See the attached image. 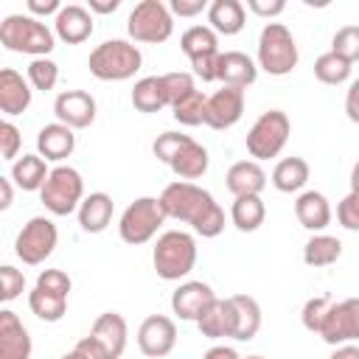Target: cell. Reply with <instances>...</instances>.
Here are the masks:
<instances>
[{
    "label": "cell",
    "mask_w": 359,
    "mask_h": 359,
    "mask_svg": "<svg viewBox=\"0 0 359 359\" xmlns=\"http://www.w3.org/2000/svg\"><path fill=\"white\" fill-rule=\"evenodd\" d=\"M59 11H62V3L59 0H28V14L36 17V20L39 17H48V14L56 17Z\"/></svg>",
    "instance_id": "51"
},
{
    "label": "cell",
    "mask_w": 359,
    "mask_h": 359,
    "mask_svg": "<svg viewBox=\"0 0 359 359\" xmlns=\"http://www.w3.org/2000/svg\"><path fill=\"white\" fill-rule=\"evenodd\" d=\"M244 115V90L238 87H222L213 95H208V115L205 123L216 132L233 129Z\"/></svg>",
    "instance_id": "15"
},
{
    "label": "cell",
    "mask_w": 359,
    "mask_h": 359,
    "mask_svg": "<svg viewBox=\"0 0 359 359\" xmlns=\"http://www.w3.org/2000/svg\"><path fill=\"white\" fill-rule=\"evenodd\" d=\"M328 306H331V297H328V294L309 297V300L303 303V311H300V323H303V328L311 331V334H320V325H323V317H325Z\"/></svg>",
    "instance_id": "42"
},
{
    "label": "cell",
    "mask_w": 359,
    "mask_h": 359,
    "mask_svg": "<svg viewBox=\"0 0 359 359\" xmlns=\"http://www.w3.org/2000/svg\"><path fill=\"white\" fill-rule=\"evenodd\" d=\"M300 62L297 42L283 22H266L258 34V59L255 65L269 76H289Z\"/></svg>",
    "instance_id": "5"
},
{
    "label": "cell",
    "mask_w": 359,
    "mask_h": 359,
    "mask_svg": "<svg viewBox=\"0 0 359 359\" xmlns=\"http://www.w3.org/2000/svg\"><path fill=\"white\" fill-rule=\"evenodd\" d=\"M331 50L348 59L351 65L359 62V25H342L331 36Z\"/></svg>",
    "instance_id": "40"
},
{
    "label": "cell",
    "mask_w": 359,
    "mask_h": 359,
    "mask_svg": "<svg viewBox=\"0 0 359 359\" xmlns=\"http://www.w3.org/2000/svg\"><path fill=\"white\" fill-rule=\"evenodd\" d=\"M171 115L177 123L182 126H199L205 123V115H208V95L202 90H194L188 93L185 98H180L174 107H171Z\"/></svg>",
    "instance_id": "37"
},
{
    "label": "cell",
    "mask_w": 359,
    "mask_h": 359,
    "mask_svg": "<svg viewBox=\"0 0 359 359\" xmlns=\"http://www.w3.org/2000/svg\"><path fill=\"white\" fill-rule=\"evenodd\" d=\"M126 34L132 42L160 45L174 34V14L163 0H140L126 20Z\"/></svg>",
    "instance_id": "8"
},
{
    "label": "cell",
    "mask_w": 359,
    "mask_h": 359,
    "mask_svg": "<svg viewBox=\"0 0 359 359\" xmlns=\"http://www.w3.org/2000/svg\"><path fill=\"white\" fill-rule=\"evenodd\" d=\"M56 241H59V230L53 219L31 216L14 238V255L28 266H39L45 264V258H50V252L56 250Z\"/></svg>",
    "instance_id": "10"
},
{
    "label": "cell",
    "mask_w": 359,
    "mask_h": 359,
    "mask_svg": "<svg viewBox=\"0 0 359 359\" xmlns=\"http://www.w3.org/2000/svg\"><path fill=\"white\" fill-rule=\"evenodd\" d=\"M328 359H359V345L356 342H348V345H337L331 351Z\"/></svg>",
    "instance_id": "55"
},
{
    "label": "cell",
    "mask_w": 359,
    "mask_h": 359,
    "mask_svg": "<svg viewBox=\"0 0 359 359\" xmlns=\"http://www.w3.org/2000/svg\"><path fill=\"white\" fill-rule=\"evenodd\" d=\"M112 213H115V202L109 194L104 191H93L84 196V202L79 205L76 216H79V224L84 233H104L112 222Z\"/></svg>",
    "instance_id": "25"
},
{
    "label": "cell",
    "mask_w": 359,
    "mask_h": 359,
    "mask_svg": "<svg viewBox=\"0 0 359 359\" xmlns=\"http://www.w3.org/2000/svg\"><path fill=\"white\" fill-rule=\"evenodd\" d=\"M351 191H359V160L351 168Z\"/></svg>",
    "instance_id": "56"
},
{
    "label": "cell",
    "mask_w": 359,
    "mask_h": 359,
    "mask_svg": "<svg viewBox=\"0 0 359 359\" xmlns=\"http://www.w3.org/2000/svg\"><path fill=\"white\" fill-rule=\"evenodd\" d=\"M247 22V8L241 0H213L208 8V25L222 36H236Z\"/></svg>",
    "instance_id": "26"
},
{
    "label": "cell",
    "mask_w": 359,
    "mask_h": 359,
    "mask_svg": "<svg viewBox=\"0 0 359 359\" xmlns=\"http://www.w3.org/2000/svg\"><path fill=\"white\" fill-rule=\"evenodd\" d=\"M216 300V292L210 283L205 280H185L180 283L174 292H171V311L180 317V320H188V323H196Z\"/></svg>",
    "instance_id": "14"
},
{
    "label": "cell",
    "mask_w": 359,
    "mask_h": 359,
    "mask_svg": "<svg viewBox=\"0 0 359 359\" xmlns=\"http://www.w3.org/2000/svg\"><path fill=\"white\" fill-rule=\"evenodd\" d=\"M25 79L31 81L34 90L48 93V90H53L56 81H59V65H56L53 59H48V56H42V59H31V65H28V76H25Z\"/></svg>",
    "instance_id": "38"
},
{
    "label": "cell",
    "mask_w": 359,
    "mask_h": 359,
    "mask_svg": "<svg viewBox=\"0 0 359 359\" xmlns=\"http://www.w3.org/2000/svg\"><path fill=\"white\" fill-rule=\"evenodd\" d=\"M342 255V241L328 233H314L303 247V264L306 266H331Z\"/></svg>",
    "instance_id": "34"
},
{
    "label": "cell",
    "mask_w": 359,
    "mask_h": 359,
    "mask_svg": "<svg viewBox=\"0 0 359 359\" xmlns=\"http://www.w3.org/2000/svg\"><path fill=\"white\" fill-rule=\"evenodd\" d=\"M34 286H39V289H45V292H50V294L67 297L70 289H73V280H70V275H67L65 269H42V272L36 275V283H34Z\"/></svg>",
    "instance_id": "44"
},
{
    "label": "cell",
    "mask_w": 359,
    "mask_h": 359,
    "mask_svg": "<svg viewBox=\"0 0 359 359\" xmlns=\"http://www.w3.org/2000/svg\"><path fill=\"white\" fill-rule=\"evenodd\" d=\"M168 8H171V14H177V17H196V14L208 11L210 3H208V0H171Z\"/></svg>",
    "instance_id": "49"
},
{
    "label": "cell",
    "mask_w": 359,
    "mask_h": 359,
    "mask_svg": "<svg viewBox=\"0 0 359 359\" xmlns=\"http://www.w3.org/2000/svg\"><path fill=\"white\" fill-rule=\"evenodd\" d=\"M345 115L351 123L359 126V79H353L348 84V93H345Z\"/></svg>",
    "instance_id": "50"
},
{
    "label": "cell",
    "mask_w": 359,
    "mask_h": 359,
    "mask_svg": "<svg viewBox=\"0 0 359 359\" xmlns=\"http://www.w3.org/2000/svg\"><path fill=\"white\" fill-rule=\"evenodd\" d=\"M258 79V65L241 50H222L219 56V81L222 87L247 90Z\"/></svg>",
    "instance_id": "21"
},
{
    "label": "cell",
    "mask_w": 359,
    "mask_h": 359,
    "mask_svg": "<svg viewBox=\"0 0 359 359\" xmlns=\"http://www.w3.org/2000/svg\"><path fill=\"white\" fill-rule=\"evenodd\" d=\"M31 98H34L31 81L22 79V73H17L14 67H3L0 70V112L6 118L22 115L31 107Z\"/></svg>",
    "instance_id": "18"
},
{
    "label": "cell",
    "mask_w": 359,
    "mask_h": 359,
    "mask_svg": "<svg viewBox=\"0 0 359 359\" xmlns=\"http://www.w3.org/2000/svg\"><path fill=\"white\" fill-rule=\"evenodd\" d=\"M208 165H210V154H208V149L202 146V143H196V140H191L174 160H171V171L180 177V180H185V182H191V180H199V177H205V171H208Z\"/></svg>",
    "instance_id": "31"
},
{
    "label": "cell",
    "mask_w": 359,
    "mask_h": 359,
    "mask_svg": "<svg viewBox=\"0 0 359 359\" xmlns=\"http://www.w3.org/2000/svg\"><path fill=\"white\" fill-rule=\"evenodd\" d=\"M180 48L188 56V62L202 59V56L222 53L219 50V34L210 25H191V28H185L182 36H180Z\"/></svg>",
    "instance_id": "32"
},
{
    "label": "cell",
    "mask_w": 359,
    "mask_h": 359,
    "mask_svg": "<svg viewBox=\"0 0 359 359\" xmlns=\"http://www.w3.org/2000/svg\"><path fill=\"white\" fill-rule=\"evenodd\" d=\"M73 149H76V132L59 121L45 123L36 132V154L45 157L48 163L62 165V160H67L73 154Z\"/></svg>",
    "instance_id": "19"
},
{
    "label": "cell",
    "mask_w": 359,
    "mask_h": 359,
    "mask_svg": "<svg viewBox=\"0 0 359 359\" xmlns=\"http://www.w3.org/2000/svg\"><path fill=\"white\" fill-rule=\"evenodd\" d=\"M191 140H194V137H191V135H182V132H163V135L154 137V143H151V154H154L160 163L171 165V160H174Z\"/></svg>",
    "instance_id": "39"
},
{
    "label": "cell",
    "mask_w": 359,
    "mask_h": 359,
    "mask_svg": "<svg viewBox=\"0 0 359 359\" xmlns=\"http://www.w3.org/2000/svg\"><path fill=\"white\" fill-rule=\"evenodd\" d=\"M309 174H311V168L303 157H283L272 168V185L280 194H303Z\"/></svg>",
    "instance_id": "28"
},
{
    "label": "cell",
    "mask_w": 359,
    "mask_h": 359,
    "mask_svg": "<svg viewBox=\"0 0 359 359\" xmlns=\"http://www.w3.org/2000/svg\"><path fill=\"white\" fill-rule=\"evenodd\" d=\"M14 199V188H11V177H0V210H8Z\"/></svg>",
    "instance_id": "54"
},
{
    "label": "cell",
    "mask_w": 359,
    "mask_h": 359,
    "mask_svg": "<svg viewBox=\"0 0 359 359\" xmlns=\"http://www.w3.org/2000/svg\"><path fill=\"white\" fill-rule=\"evenodd\" d=\"M202 359H241V356H238V351L230 348V345H213V348L205 351Z\"/></svg>",
    "instance_id": "52"
},
{
    "label": "cell",
    "mask_w": 359,
    "mask_h": 359,
    "mask_svg": "<svg viewBox=\"0 0 359 359\" xmlns=\"http://www.w3.org/2000/svg\"><path fill=\"white\" fill-rule=\"evenodd\" d=\"M294 216L300 222V227L311 230V233H323L331 224V205L325 199V194L320 191H303L294 199Z\"/></svg>",
    "instance_id": "22"
},
{
    "label": "cell",
    "mask_w": 359,
    "mask_h": 359,
    "mask_svg": "<svg viewBox=\"0 0 359 359\" xmlns=\"http://www.w3.org/2000/svg\"><path fill=\"white\" fill-rule=\"evenodd\" d=\"M50 168H48V160L39 157V154H22L11 163V182L20 188V191H42L45 180H48Z\"/></svg>",
    "instance_id": "27"
},
{
    "label": "cell",
    "mask_w": 359,
    "mask_h": 359,
    "mask_svg": "<svg viewBox=\"0 0 359 359\" xmlns=\"http://www.w3.org/2000/svg\"><path fill=\"white\" fill-rule=\"evenodd\" d=\"M20 149H22V135H20V129L6 118L3 123H0V160H6V163H14L17 157H20Z\"/></svg>",
    "instance_id": "45"
},
{
    "label": "cell",
    "mask_w": 359,
    "mask_h": 359,
    "mask_svg": "<svg viewBox=\"0 0 359 359\" xmlns=\"http://www.w3.org/2000/svg\"><path fill=\"white\" fill-rule=\"evenodd\" d=\"M28 309L34 317H39L45 323H59L67 314V297H59V294H50L45 289L34 286L28 292Z\"/></svg>",
    "instance_id": "35"
},
{
    "label": "cell",
    "mask_w": 359,
    "mask_h": 359,
    "mask_svg": "<svg viewBox=\"0 0 359 359\" xmlns=\"http://www.w3.org/2000/svg\"><path fill=\"white\" fill-rule=\"evenodd\" d=\"M196 328L202 337L208 339H233L236 334V309H233V300L230 297H216L213 306L196 320Z\"/></svg>",
    "instance_id": "23"
},
{
    "label": "cell",
    "mask_w": 359,
    "mask_h": 359,
    "mask_svg": "<svg viewBox=\"0 0 359 359\" xmlns=\"http://www.w3.org/2000/svg\"><path fill=\"white\" fill-rule=\"evenodd\" d=\"M151 264L157 278L182 280L196 266V238L185 230H165L157 236L151 250Z\"/></svg>",
    "instance_id": "4"
},
{
    "label": "cell",
    "mask_w": 359,
    "mask_h": 359,
    "mask_svg": "<svg viewBox=\"0 0 359 359\" xmlns=\"http://www.w3.org/2000/svg\"><path fill=\"white\" fill-rule=\"evenodd\" d=\"M93 11L87 6H79V3H70V6H62V11L53 17V34L56 39L67 42V45H81L93 36Z\"/></svg>",
    "instance_id": "16"
},
{
    "label": "cell",
    "mask_w": 359,
    "mask_h": 359,
    "mask_svg": "<svg viewBox=\"0 0 359 359\" xmlns=\"http://www.w3.org/2000/svg\"><path fill=\"white\" fill-rule=\"evenodd\" d=\"M266 219V205L261 196H236L230 205V222L241 233H255Z\"/></svg>",
    "instance_id": "33"
},
{
    "label": "cell",
    "mask_w": 359,
    "mask_h": 359,
    "mask_svg": "<svg viewBox=\"0 0 359 359\" xmlns=\"http://www.w3.org/2000/svg\"><path fill=\"white\" fill-rule=\"evenodd\" d=\"M87 67L98 81H129L143 67V53L129 39H107L90 50Z\"/></svg>",
    "instance_id": "3"
},
{
    "label": "cell",
    "mask_w": 359,
    "mask_h": 359,
    "mask_svg": "<svg viewBox=\"0 0 359 359\" xmlns=\"http://www.w3.org/2000/svg\"><path fill=\"white\" fill-rule=\"evenodd\" d=\"M177 345V323L165 314H149L137 328V348L149 359H163Z\"/></svg>",
    "instance_id": "12"
},
{
    "label": "cell",
    "mask_w": 359,
    "mask_h": 359,
    "mask_svg": "<svg viewBox=\"0 0 359 359\" xmlns=\"http://www.w3.org/2000/svg\"><path fill=\"white\" fill-rule=\"evenodd\" d=\"M163 222H165V213L160 208V199L157 196H137L135 202H129L123 208V213L118 219V236H121V241L140 247L157 236Z\"/></svg>",
    "instance_id": "9"
},
{
    "label": "cell",
    "mask_w": 359,
    "mask_h": 359,
    "mask_svg": "<svg viewBox=\"0 0 359 359\" xmlns=\"http://www.w3.org/2000/svg\"><path fill=\"white\" fill-rule=\"evenodd\" d=\"M129 98H132V107L137 112H143V115L165 109L168 98H165V90H163V76H143V79H137Z\"/></svg>",
    "instance_id": "29"
},
{
    "label": "cell",
    "mask_w": 359,
    "mask_h": 359,
    "mask_svg": "<svg viewBox=\"0 0 359 359\" xmlns=\"http://www.w3.org/2000/svg\"><path fill=\"white\" fill-rule=\"evenodd\" d=\"M95 112H98V104H95V98H93L87 90H65V93H59L56 101H53V115H56V121L65 123V126H70L73 132L93 126Z\"/></svg>",
    "instance_id": "13"
},
{
    "label": "cell",
    "mask_w": 359,
    "mask_h": 359,
    "mask_svg": "<svg viewBox=\"0 0 359 359\" xmlns=\"http://www.w3.org/2000/svg\"><path fill=\"white\" fill-rule=\"evenodd\" d=\"M233 309H236V334L233 339L236 342H250L255 339V334L261 331V306L255 297L250 294H233Z\"/></svg>",
    "instance_id": "30"
},
{
    "label": "cell",
    "mask_w": 359,
    "mask_h": 359,
    "mask_svg": "<svg viewBox=\"0 0 359 359\" xmlns=\"http://www.w3.org/2000/svg\"><path fill=\"white\" fill-rule=\"evenodd\" d=\"M351 70H353V65H351L348 59H342L339 53H334V50L320 53V56L314 59V76H317V81H323V84H328V87L345 84V81L351 79Z\"/></svg>",
    "instance_id": "36"
},
{
    "label": "cell",
    "mask_w": 359,
    "mask_h": 359,
    "mask_svg": "<svg viewBox=\"0 0 359 359\" xmlns=\"http://www.w3.org/2000/svg\"><path fill=\"white\" fill-rule=\"evenodd\" d=\"M337 222L345 230H351V233L359 230V191H348L339 199V205H337Z\"/></svg>",
    "instance_id": "46"
},
{
    "label": "cell",
    "mask_w": 359,
    "mask_h": 359,
    "mask_svg": "<svg viewBox=\"0 0 359 359\" xmlns=\"http://www.w3.org/2000/svg\"><path fill=\"white\" fill-rule=\"evenodd\" d=\"M76 351L84 356V359H112L109 356V351L93 337V334H87V337H81L79 342H76Z\"/></svg>",
    "instance_id": "48"
},
{
    "label": "cell",
    "mask_w": 359,
    "mask_h": 359,
    "mask_svg": "<svg viewBox=\"0 0 359 359\" xmlns=\"http://www.w3.org/2000/svg\"><path fill=\"white\" fill-rule=\"evenodd\" d=\"M247 11H252L255 17H264V20L272 22V17L286 11V3L283 0H247Z\"/></svg>",
    "instance_id": "47"
},
{
    "label": "cell",
    "mask_w": 359,
    "mask_h": 359,
    "mask_svg": "<svg viewBox=\"0 0 359 359\" xmlns=\"http://www.w3.org/2000/svg\"><path fill=\"white\" fill-rule=\"evenodd\" d=\"M292 135V121L283 109H266L255 118V123L250 126L247 137H244V146H247V154L261 163V160H272L283 151L286 140Z\"/></svg>",
    "instance_id": "6"
},
{
    "label": "cell",
    "mask_w": 359,
    "mask_h": 359,
    "mask_svg": "<svg viewBox=\"0 0 359 359\" xmlns=\"http://www.w3.org/2000/svg\"><path fill=\"white\" fill-rule=\"evenodd\" d=\"M224 185L233 196H261L266 188V171L255 160H238L227 168Z\"/></svg>",
    "instance_id": "20"
},
{
    "label": "cell",
    "mask_w": 359,
    "mask_h": 359,
    "mask_svg": "<svg viewBox=\"0 0 359 359\" xmlns=\"http://www.w3.org/2000/svg\"><path fill=\"white\" fill-rule=\"evenodd\" d=\"M59 359H84V356H81V353L73 348V351H67V353H65V356H59Z\"/></svg>",
    "instance_id": "57"
},
{
    "label": "cell",
    "mask_w": 359,
    "mask_h": 359,
    "mask_svg": "<svg viewBox=\"0 0 359 359\" xmlns=\"http://www.w3.org/2000/svg\"><path fill=\"white\" fill-rule=\"evenodd\" d=\"M0 45L11 53H28L42 59L56 48V34L31 14H8L0 22Z\"/></svg>",
    "instance_id": "2"
},
{
    "label": "cell",
    "mask_w": 359,
    "mask_h": 359,
    "mask_svg": "<svg viewBox=\"0 0 359 359\" xmlns=\"http://www.w3.org/2000/svg\"><path fill=\"white\" fill-rule=\"evenodd\" d=\"M118 6H121V0H90L87 3V8L93 14H112V11H118Z\"/></svg>",
    "instance_id": "53"
},
{
    "label": "cell",
    "mask_w": 359,
    "mask_h": 359,
    "mask_svg": "<svg viewBox=\"0 0 359 359\" xmlns=\"http://www.w3.org/2000/svg\"><path fill=\"white\" fill-rule=\"evenodd\" d=\"M241 359H264L261 353H250V356H241Z\"/></svg>",
    "instance_id": "58"
},
{
    "label": "cell",
    "mask_w": 359,
    "mask_h": 359,
    "mask_svg": "<svg viewBox=\"0 0 359 359\" xmlns=\"http://www.w3.org/2000/svg\"><path fill=\"white\" fill-rule=\"evenodd\" d=\"M39 202L45 205V210L50 216H70L79 210V205L84 202V180L73 165H53L42 191H39Z\"/></svg>",
    "instance_id": "7"
},
{
    "label": "cell",
    "mask_w": 359,
    "mask_h": 359,
    "mask_svg": "<svg viewBox=\"0 0 359 359\" xmlns=\"http://www.w3.org/2000/svg\"><path fill=\"white\" fill-rule=\"evenodd\" d=\"M31 351H34V342L28 328L11 309H3L0 311V359H31Z\"/></svg>",
    "instance_id": "17"
},
{
    "label": "cell",
    "mask_w": 359,
    "mask_h": 359,
    "mask_svg": "<svg viewBox=\"0 0 359 359\" xmlns=\"http://www.w3.org/2000/svg\"><path fill=\"white\" fill-rule=\"evenodd\" d=\"M90 334L109 351L112 359H121V356H123L126 339H129V328H126L123 314H118V311H104V314H98L95 323H93V328H90Z\"/></svg>",
    "instance_id": "24"
},
{
    "label": "cell",
    "mask_w": 359,
    "mask_h": 359,
    "mask_svg": "<svg viewBox=\"0 0 359 359\" xmlns=\"http://www.w3.org/2000/svg\"><path fill=\"white\" fill-rule=\"evenodd\" d=\"M165 219H177L182 224H191V230L202 238H216L224 230V210L213 199L210 191L199 188L196 182H168L163 194L157 196Z\"/></svg>",
    "instance_id": "1"
},
{
    "label": "cell",
    "mask_w": 359,
    "mask_h": 359,
    "mask_svg": "<svg viewBox=\"0 0 359 359\" xmlns=\"http://www.w3.org/2000/svg\"><path fill=\"white\" fill-rule=\"evenodd\" d=\"M163 90H165L168 107H174L180 98H185L188 93H194V90H196V84H194V73H185V70L163 73Z\"/></svg>",
    "instance_id": "41"
},
{
    "label": "cell",
    "mask_w": 359,
    "mask_h": 359,
    "mask_svg": "<svg viewBox=\"0 0 359 359\" xmlns=\"http://www.w3.org/2000/svg\"><path fill=\"white\" fill-rule=\"evenodd\" d=\"M317 337L328 342L331 348L356 342L359 339V297H345V300L331 303Z\"/></svg>",
    "instance_id": "11"
},
{
    "label": "cell",
    "mask_w": 359,
    "mask_h": 359,
    "mask_svg": "<svg viewBox=\"0 0 359 359\" xmlns=\"http://www.w3.org/2000/svg\"><path fill=\"white\" fill-rule=\"evenodd\" d=\"M22 292H25V275H22L17 266L3 264V266H0V300H3V303H11V300H17Z\"/></svg>",
    "instance_id": "43"
}]
</instances>
